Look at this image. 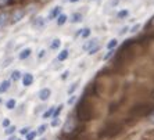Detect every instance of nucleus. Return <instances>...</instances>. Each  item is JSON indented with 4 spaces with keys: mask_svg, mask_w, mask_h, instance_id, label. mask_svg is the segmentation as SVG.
I'll use <instances>...</instances> for the list:
<instances>
[{
    "mask_svg": "<svg viewBox=\"0 0 154 140\" xmlns=\"http://www.w3.org/2000/svg\"><path fill=\"white\" fill-rule=\"evenodd\" d=\"M8 140H17V139H15L14 136H11V137H10V139H8Z\"/></svg>",
    "mask_w": 154,
    "mask_h": 140,
    "instance_id": "nucleus-41",
    "label": "nucleus"
},
{
    "mask_svg": "<svg viewBox=\"0 0 154 140\" xmlns=\"http://www.w3.org/2000/svg\"><path fill=\"white\" fill-rule=\"evenodd\" d=\"M128 15H129V11L128 10H121L118 14H117V18H118V20H124V18H126Z\"/></svg>",
    "mask_w": 154,
    "mask_h": 140,
    "instance_id": "nucleus-21",
    "label": "nucleus"
},
{
    "mask_svg": "<svg viewBox=\"0 0 154 140\" xmlns=\"http://www.w3.org/2000/svg\"><path fill=\"white\" fill-rule=\"evenodd\" d=\"M15 105H17V101H15L14 99H10V100L6 103V107H7L8 110H14Z\"/></svg>",
    "mask_w": 154,
    "mask_h": 140,
    "instance_id": "nucleus-18",
    "label": "nucleus"
},
{
    "mask_svg": "<svg viewBox=\"0 0 154 140\" xmlns=\"http://www.w3.org/2000/svg\"><path fill=\"white\" fill-rule=\"evenodd\" d=\"M114 53H115V51H114V49H112V50H110L107 54H106V56H104V60H108V58L111 57V56H112V54H114Z\"/></svg>",
    "mask_w": 154,
    "mask_h": 140,
    "instance_id": "nucleus-33",
    "label": "nucleus"
},
{
    "mask_svg": "<svg viewBox=\"0 0 154 140\" xmlns=\"http://www.w3.org/2000/svg\"><path fill=\"white\" fill-rule=\"evenodd\" d=\"M17 140H20V139H17Z\"/></svg>",
    "mask_w": 154,
    "mask_h": 140,
    "instance_id": "nucleus-46",
    "label": "nucleus"
},
{
    "mask_svg": "<svg viewBox=\"0 0 154 140\" xmlns=\"http://www.w3.org/2000/svg\"><path fill=\"white\" fill-rule=\"evenodd\" d=\"M8 3V0H0V4H6Z\"/></svg>",
    "mask_w": 154,
    "mask_h": 140,
    "instance_id": "nucleus-39",
    "label": "nucleus"
},
{
    "mask_svg": "<svg viewBox=\"0 0 154 140\" xmlns=\"http://www.w3.org/2000/svg\"><path fill=\"white\" fill-rule=\"evenodd\" d=\"M68 74H69V72H68V71H65V72H64V74H63V79H65V78H67V75H68Z\"/></svg>",
    "mask_w": 154,
    "mask_h": 140,
    "instance_id": "nucleus-38",
    "label": "nucleus"
},
{
    "mask_svg": "<svg viewBox=\"0 0 154 140\" xmlns=\"http://www.w3.org/2000/svg\"><path fill=\"white\" fill-rule=\"evenodd\" d=\"M3 126H4V128H8V126H10V121H8V119H4V121H3Z\"/></svg>",
    "mask_w": 154,
    "mask_h": 140,
    "instance_id": "nucleus-36",
    "label": "nucleus"
},
{
    "mask_svg": "<svg viewBox=\"0 0 154 140\" xmlns=\"http://www.w3.org/2000/svg\"><path fill=\"white\" fill-rule=\"evenodd\" d=\"M46 129H47V125H40L39 128H38V130H36V133H38V135H43V133L46 132Z\"/></svg>",
    "mask_w": 154,
    "mask_h": 140,
    "instance_id": "nucleus-25",
    "label": "nucleus"
},
{
    "mask_svg": "<svg viewBox=\"0 0 154 140\" xmlns=\"http://www.w3.org/2000/svg\"><path fill=\"white\" fill-rule=\"evenodd\" d=\"M63 107H64V105H63V104H60V105H58V107H57V108H56V110H54L53 118H57V117H60L61 111H63Z\"/></svg>",
    "mask_w": 154,
    "mask_h": 140,
    "instance_id": "nucleus-23",
    "label": "nucleus"
},
{
    "mask_svg": "<svg viewBox=\"0 0 154 140\" xmlns=\"http://www.w3.org/2000/svg\"><path fill=\"white\" fill-rule=\"evenodd\" d=\"M75 101H76V96H74V94H72V96H71V97H69V99H68V104L71 105V104H74Z\"/></svg>",
    "mask_w": 154,
    "mask_h": 140,
    "instance_id": "nucleus-32",
    "label": "nucleus"
},
{
    "mask_svg": "<svg viewBox=\"0 0 154 140\" xmlns=\"http://www.w3.org/2000/svg\"><path fill=\"white\" fill-rule=\"evenodd\" d=\"M151 97H153V99H154V90H153V93H151Z\"/></svg>",
    "mask_w": 154,
    "mask_h": 140,
    "instance_id": "nucleus-42",
    "label": "nucleus"
},
{
    "mask_svg": "<svg viewBox=\"0 0 154 140\" xmlns=\"http://www.w3.org/2000/svg\"><path fill=\"white\" fill-rule=\"evenodd\" d=\"M36 136H38V133L36 132H29L28 135H26V140H33Z\"/></svg>",
    "mask_w": 154,
    "mask_h": 140,
    "instance_id": "nucleus-28",
    "label": "nucleus"
},
{
    "mask_svg": "<svg viewBox=\"0 0 154 140\" xmlns=\"http://www.w3.org/2000/svg\"><path fill=\"white\" fill-rule=\"evenodd\" d=\"M61 46V40L60 39H53V42H51L50 44V49H53V50H58V47Z\"/></svg>",
    "mask_w": 154,
    "mask_h": 140,
    "instance_id": "nucleus-17",
    "label": "nucleus"
},
{
    "mask_svg": "<svg viewBox=\"0 0 154 140\" xmlns=\"http://www.w3.org/2000/svg\"><path fill=\"white\" fill-rule=\"evenodd\" d=\"M99 50H100V46H99V44H96V46L92 47V49H90V50L88 51V54H90V56H92V54H96Z\"/></svg>",
    "mask_w": 154,
    "mask_h": 140,
    "instance_id": "nucleus-26",
    "label": "nucleus"
},
{
    "mask_svg": "<svg viewBox=\"0 0 154 140\" xmlns=\"http://www.w3.org/2000/svg\"><path fill=\"white\" fill-rule=\"evenodd\" d=\"M40 140H46V139H45V137H42V139H40Z\"/></svg>",
    "mask_w": 154,
    "mask_h": 140,
    "instance_id": "nucleus-44",
    "label": "nucleus"
},
{
    "mask_svg": "<svg viewBox=\"0 0 154 140\" xmlns=\"http://www.w3.org/2000/svg\"><path fill=\"white\" fill-rule=\"evenodd\" d=\"M15 132V126H8L6 128V135H13Z\"/></svg>",
    "mask_w": 154,
    "mask_h": 140,
    "instance_id": "nucleus-29",
    "label": "nucleus"
},
{
    "mask_svg": "<svg viewBox=\"0 0 154 140\" xmlns=\"http://www.w3.org/2000/svg\"><path fill=\"white\" fill-rule=\"evenodd\" d=\"M76 117L79 121L82 122H88L90 119H93V104L92 101L88 99L86 94H83V97L79 100L78 107H76Z\"/></svg>",
    "mask_w": 154,
    "mask_h": 140,
    "instance_id": "nucleus-1",
    "label": "nucleus"
},
{
    "mask_svg": "<svg viewBox=\"0 0 154 140\" xmlns=\"http://www.w3.org/2000/svg\"><path fill=\"white\" fill-rule=\"evenodd\" d=\"M67 20H68V17L61 13V14L57 17V20H56V21H57V25H64L65 22H67Z\"/></svg>",
    "mask_w": 154,
    "mask_h": 140,
    "instance_id": "nucleus-16",
    "label": "nucleus"
},
{
    "mask_svg": "<svg viewBox=\"0 0 154 140\" xmlns=\"http://www.w3.org/2000/svg\"><path fill=\"white\" fill-rule=\"evenodd\" d=\"M60 125V118H53V121H51V126H53V128H57V126Z\"/></svg>",
    "mask_w": 154,
    "mask_h": 140,
    "instance_id": "nucleus-30",
    "label": "nucleus"
},
{
    "mask_svg": "<svg viewBox=\"0 0 154 140\" xmlns=\"http://www.w3.org/2000/svg\"><path fill=\"white\" fill-rule=\"evenodd\" d=\"M79 35L82 36V38H88V36L90 35V29L89 28H85L83 31H81V32H79Z\"/></svg>",
    "mask_w": 154,
    "mask_h": 140,
    "instance_id": "nucleus-24",
    "label": "nucleus"
},
{
    "mask_svg": "<svg viewBox=\"0 0 154 140\" xmlns=\"http://www.w3.org/2000/svg\"><path fill=\"white\" fill-rule=\"evenodd\" d=\"M122 29H124V31H121V32H119V33H121V35H124V33H125V32H126V31H128L129 28H128V26H125V28H122Z\"/></svg>",
    "mask_w": 154,
    "mask_h": 140,
    "instance_id": "nucleus-37",
    "label": "nucleus"
},
{
    "mask_svg": "<svg viewBox=\"0 0 154 140\" xmlns=\"http://www.w3.org/2000/svg\"><path fill=\"white\" fill-rule=\"evenodd\" d=\"M121 132V126L118 123H110L104 128V130L101 132V136H106V137H114L117 136L118 133Z\"/></svg>",
    "mask_w": 154,
    "mask_h": 140,
    "instance_id": "nucleus-3",
    "label": "nucleus"
},
{
    "mask_svg": "<svg viewBox=\"0 0 154 140\" xmlns=\"http://www.w3.org/2000/svg\"><path fill=\"white\" fill-rule=\"evenodd\" d=\"M139 28H140V24H136V25H135L132 29H131V32H132V33H135V32H136V31H137V29H139Z\"/></svg>",
    "mask_w": 154,
    "mask_h": 140,
    "instance_id": "nucleus-35",
    "label": "nucleus"
},
{
    "mask_svg": "<svg viewBox=\"0 0 154 140\" xmlns=\"http://www.w3.org/2000/svg\"><path fill=\"white\" fill-rule=\"evenodd\" d=\"M31 53H32V50H31L29 47H26V49H24V50L20 53L18 57H20V60H25V58H28L29 56H31Z\"/></svg>",
    "mask_w": 154,
    "mask_h": 140,
    "instance_id": "nucleus-13",
    "label": "nucleus"
},
{
    "mask_svg": "<svg viewBox=\"0 0 154 140\" xmlns=\"http://www.w3.org/2000/svg\"><path fill=\"white\" fill-rule=\"evenodd\" d=\"M33 83V75L32 74H29V72H26V74H24V76H22V85L25 87L31 86Z\"/></svg>",
    "mask_w": 154,
    "mask_h": 140,
    "instance_id": "nucleus-7",
    "label": "nucleus"
},
{
    "mask_svg": "<svg viewBox=\"0 0 154 140\" xmlns=\"http://www.w3.org/2000/svg\"><path fill=\"white\" fill-rule=\"evenodd\" d=\"M29 132H31V128H29V126H26V128H22V129H21V135H28Z\"/></svg>",
    "mask_w": 154,
    "mask_h": 140,
    "instance_id": "nucleus-31",
    "label": "nucleus"
},
{
    "mask_svg": "<svg viewBox=\"0 0 154 140\" xmlns=\"http://www.w3.org/2000/svg\"><path fill=\"white\" fill-rule=\"evenodd\" d=\"M71 3H76V2H79V0H69Z\"/></svg>",
    "mask_w": 154,
    "mask_h": 140,
    "instance_id": "nucleus-40",
    "label": "nucleus"
},
{
    "mask_svg": "<svg viewBox=\"0 0 154 140\" xmlns=\"http://www.w3.org/2000/svg\"><path fill=\"white\" fill-rule=\"evenodd\" d=\"M45 54H46V50H45V49H42V50H39V54H38V57L42 58V57H45Z\"/></svg>",
    "mask_w": 154,
    "mask_h": 140,
    "instance_id": "nucleus-34",
    "label": "nucleus"
},
{
    "mask_svg": "<svg viewBox=\"0 0 154 140\" xmlns=\"http://www.w3.org/2000/svg\"><path fill=\"white\" fill-rule=\"evenodd\" d=\"M38 96H39V99L42 101H46V100H49V99H50L51 90L49 89V87H43V89L39 92V94H38Z\"/></svg>",
    "mask_w": 154,
    "mask_h": 140,
    "instance_id": "nucleus-5",
    "label": "nucleus"
},
{
    "mask_svg": "<svg viewBox=\"0 0 154 140\" xmlns=\"http://www.w3.org/2000/svg\"><path fill=\"white\" fill-rule=\"evenodd\" d=\"M140 140H154V128H151V129H147L146 132L142 135Z\"/></svg>",
    "mask_w": 154,
    "mask_h": 140,
    "instance_id": "nucleus-10",
    "label": "nucleus"
},
{
    "mask_svg": "<svg viewBox=\"0 0 154 140\" xmlns=\"http://www.w3.org/2000/svg\"><path fill=\"white\" fill-rule=\"evenodd\" d=\"M10 81H3L0 83V93H6L8 89H10Z\"/></svg>",
    "mask_w": 154,
    "mask_h": 140,
    "instance_id": "nucleus-14",
    "label": "nucleus"
},
{
    "mask_svg": "<svg viewBox=\"0 0 154 140\" xmlns=\"http://www.w3.org/2000/svg\"><path fill=\"white\" fill-rule=\"evenodd\" d=\"M82 21V14L81 13H74L71 17V22L72 24H78V22Z\"/></svg>",
    "mask_w": 154,
    "mask_h": 140,
    "instance_id": "nucleus-15",
    "label": "nucleus"
},
{
    "mask_svg": "<svg viewBox=\"0 0 154 140\" xmlns=\"http://www.w3.org/2000/svg\"><path fill=\"white\" fill-rule=\"evenodd\" d=\"M117 44H118V40H117V39H111L110 42H108V44H107V49H108V50H112V49H115V47H117Z\"/></svg>",
    "mask_w": 154,
    "mask_h": 140,
    "instance_id": "nucleus-20",
    "label": "nucleus"
},
{
    "mask_svg": "<svg viewBox=\"0 0 154 140\" xmlns=\"http://www.w3.org/2000/svg\"><path fill=\"white\" fill-rule=\"evenodd\" d=\"M53 114H54V108H53V107H50L46 112H45V114H43V118H45V119H47V118H53Z\"/></svg>",
    "mask_w": 154,
    "mask_h": 140,
    "instance_id": "nucleus-19",
    "label": "nucleus"
},
{
    "mask_svg": "<svg viewBox=\"0 0 154 140\" xmlns=\"http://www.w3.org/2000/svg\"><path fill=\"white\" fill-rule=\"evenodd\" d=\"M61 10H63V7H60V6L54 7L53 10L50 11V14H49V20H57V17L61 14Z\"/></svg>",
    "mask_w": 154,
    "mask_h": 140,
    "instance_id": "nucleus-9",
    "label": "nucleus"
},
{
    "mask_svg": "<svg viewBox=\"0 0 154 140\" xmlns=\"http://www.w3.org/2000/svg\"><path fill=\"white\" fill-rule=\"evenodd\" d=\"M96 44H97V39H90V40H88V42L83 44L82 49H83L85 51H89L90 49H92V47H94Z\"/></svg>",
    "mask_w": 154,
    "mask_h": 140,
    "instance_id": "nucleus-11",
    "label": "nucleus"
},
{
    "mask_svg": "<svg viewBox=\"0 0 154 140\" xmlns=\"http://www.w3.org/2000/svg\"><path fill=\"white\" fill-rule=\"evenodd\" d=\"M24 17H25V11L24 10H15L14 14H13V17H11V22H13V24H17V22H20Z\"/></svg>",
    "mask_w": 154,
    "mask_h": 140,
    "instance_id": "nucleus-4",
    "label": "nucleus"
},
{
    "mask_svg": "<svg viewBox=\"0 0 154 140\" xmlns=\"http://www.w3.org/2000/svg\"><path fill=\"white\" fill-rule=\"evenodd\" d=\"M151 122H153V123H154V118H153V119H151Z\"/></svg>",
    "mask_w": 154,
    "mask_h": 140,
    "instance_id": "nucleus-43",
    "label": "nucleus"
},
{
    "mask_svg": "<svg viewBox=\"0 0 154 140\" xmlns=\"http://www.w3.org/2000/svg\"><path fill=\"white\" fill-rule=\"evenodd\" d=\"M78 83H79L78 81H76V82H74V83H72V86L68 89V94H72V93H74V92H75V89H76V87H78Z\"/></svg>",
    "mask_w": 154,
    "mask_h": 140,
    "instance_id": "nucleus-27",
    "label": "nucleus"
},
{
    "mask_svg": "<svg viewBox=\"0 0 154 140\" xmlns=\"http://www.w3.org/2000/svg\"><path fill=\"white\" fill-rule=\"evenodd\" d=\"M11 79H13V81H20V79H21V72L17 71V69L11 72Z\"/></svg>",
    "mask_w": 154,
    "mask_h": 140,
    "instance_id": "nucleus-22",
    "label": "nucleus"
},
{
    "mask_svg": "<svg viewBox=\"0 0 154 140\" xmlns=\"http://www.w3.org/2000/svg\"><path fill=\"white\" fill-rule=\"evenodd\" d=\"M7 22H8V13L2 11V13H0V29L7 25Z\"/></svg>",
    "mask_w": 154,
    "mask_h": 140,
    "instance_id": "nucleus-8",
    "label": "nucleus"
},
{
    "mask_svg": "<svg viewBox=\"0 0 154 140\" xmlns=\"http://www.w3.org/2000/svg\"><path fill=\"white\" fill-rule=\"evenodd\" d=\"M154 111V103H140V104L133 105L131 112H129V118L133 119H139L142 117H147V115H151Z\"/></svg>",
    "mask_w": 154,
    "mask_h": 140,
    "instance_id": "nucleus-2",
    "label": "nucleus"
},
{
    "mask_svg": "<svg viewBox=\"0 0 154 140\" xmlns=\"http://www.w3.org/2000/svg\"><path fill=\"white\" fill-rule=\"evenodd\" d=\"M0 103H2V99H0Z\"/></svg>",
    "mask_w": 154,
    "mask_h": 140,
    "instance_id": "nucleus-45",
    "label": "nucleus"
},
{
    "mask_svg": "<svg viewBox=\"0 0 154 140\" xmlns=\"http://www.w3.org/2000/svg\"><path fill=\"white\" fill-rule=\"evenodd\" d=\"M45 24H46V21H45V18H43L42 15L35 17V20H33V22H32V25L35 26L36 29H42L43 26H45Z\"/></svg>",
    "mask_w": 154,
    "mask_h": 140,
    "instance_id": "nucleus-6",
    "label": "nucleus"
},
{
    "mask_svg": "<svg viewBox=\"0 0 154 140\" xmlns=\"http://www.w3.org/2000/svg\"><path fill=\"white\" fill-rule=\"evenodd\" d=\"M68 56H69V50H67V49H64V50H61L60 53H58V57H57V60H58V61H65V60L68 58Z\"/></svg>",
    "mask_w": 154,
    "mask_h": 140,
    "instance_id": "nucleus-12",
    "label": "nucleus"
}]
</instances>
